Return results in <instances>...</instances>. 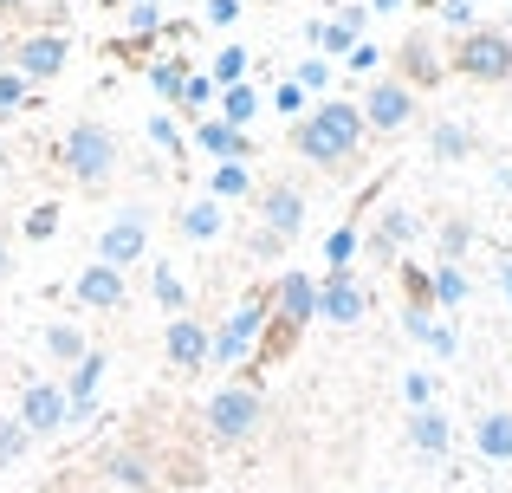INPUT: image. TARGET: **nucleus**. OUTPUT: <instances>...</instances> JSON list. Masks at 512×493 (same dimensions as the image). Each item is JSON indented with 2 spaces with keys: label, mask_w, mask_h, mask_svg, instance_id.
Wrapping results in <instances>:
<instances>
[{
  "label": "nucleus",
  "mask_w": 512,
  "mask_h": 493,
  "mask_svg": "<svg viewBox=\"0 0 512 493\" xmlns=\"http://www.w3.org/2000/svg\"><path fill=\"white\" fill-rule=\"evenodd\" d=\"M292 143H299L305 163H350L357 143H363V111H357V104H344V98H331V104H318V111L299 117Z\"/></svg>",
  "instance_id": "f257e3e1"
},
{
  "label": "nucleus",
  "mask_w": 512,
  "mask_h": 493,
  "mask_svg": "<svg viewBox=\"0 0 512 493\" xmlns=\"http://www.w3.org/2000/svg\"><path fill=\"white\" fill-rule=\"evenodd\" d=\"M59 163H65V176L78 182V189H98V182H111V169H117V130H104V124H72L65 130V143H59Z\"/></svg>",
  "instance_id": "f03ea898"
},
{
  "label": "nucleus",
  "mask_w": 512,
  "mask_h": 493,
  "mask_svg": "<svg viewBox=\"0 0 512 493\" xmlns=\"http://www.w3.org/2000/svg\"><path fill=\"white\" fill-rule=\"evenodd\" d=\"M260 416H266L260 390H253V383H227V390L208 396V416H201V422H208V435L221 448H234V442H247V435L260 429Z\"/></svg>",
  "instance_id": "7ed1b4c3"
},
{
  "label": "nucleus",
  "mask_w": 512,
  "mask_h": 493,
  "mask_svg": "<svg viewBox=\"0 0 512 493\" xmlns=\"http://www.w3.org/2000/svg\"><path fill=\"white\" fill-rule=\"evenodd\" d=\"M266 318H273V292H253V299L240 305V312L227 318L221 331H214V351H208V357H214V364H227V370H234L240 357H253V351H260V331H266Z\"/></svg>",
  "instance_id": "20e7f679"
},
{
  "label": "nucleus",
  "mask_w": 512,
  "mask_h": 493,
  "mask_svg": "<svg viewBox=\"0 0 512 493\" xmlns=\"http://www.w3.org/2000/svg\"><path fill=\"white\" fill-rule=\"evenodd\" d=\"M454 72L480 78V85H500V78H512V39L493 33V26L461 33V46H454Z\"/></svg>",
  "instance_id": "39448f33"
},
{
  "label": "nucleus",
  "mask_w": 512,
  "mask_h": 493,
  "mask_svg": "<svg viewBox=\"0 0 512 493\" xmlns=\"http://www.w3.org/2000/svg\"><path fill=\"white\" fill-rule=\"evenodd\" d=\"M143 247H150V215H143V208H124V215L104 221V241H98V260L104 266L124 273L130 260H143Z\"/></svg>",
  "instance_id": "423d86ee"
},
{
  "label": "nucleus",
  "mask_w": 512,
  "mask_h": 493,
  "mask_svg": "<svg viewBox=\"0 0 512 493\" xmlns=\"http://www.w3.org/2000/svg\"><path fill=\"white\" fill-rule=\"evenodd\" d=\"M357 111H363V130H402L415 117V91L402 85V78H376Z\"/></svg>",
  "instance_id": "0eeeda50"
},
{
  "label": "nucleus",
  "mask_w": 512,
  "mask_h": 493,
  "mask_svg": "<svg viewBox=\"0 0 512 493\" xmlns=\"http://www.w3.org/2000/svg\"><path fill=\"white\" fill-rule=\"evenodd\" d=\"M7 65H13V78H33V85H46V78H59V65H65V39L59 33H33V39H20V46L7 52Z\"/></svg>",
  "instance_id": "6e6552de"
},
{
  "label": "nucleus",
  "mask_w": 512,
  "mask_h": 493,
  "mask_svg": "<svg viewBox=\"0 0 512 493\" xmlns=\"http://www.w3.org/2000/svg\"><path fill=\"white\" fill-rule=\"evenodd\" d=\"M260 221H266V234H279V241H299V234H305L299 182H273V189H260Z\"/></svg>",
  "instance_id": "1a4fd4ad"
},
{
  "label": "nucleus",
  "mask_w": 512,
  "mask_h": 493,
  "mask_svg": "<svg viewBox=\"0 0 512 493\" xmlns=\"http://www.w3.org/2000/svg\"><path fill=\"white\" fill-rule=\"evenodd\" d=\"M20 422L26 435H59L65 429V390L59 383H26V396H20Z\"/></svg>",
  "instance_id": "9d476101"
},
{
  "label": "nucleus",
  "mask_w": 512,
  "mask_h": 493,
  "mask_svg": "<svg viewBox=\"0 0 512 493\" xmlns=\"http://www.w3.org/2000/svg\"><path fill=\"white\" fill-rule=\"evenodd\" d=\"M273 305H279V325H305V318H318V279L299 273V266H286L273 286Z\"/></svg>",
  "instance_id": "9b49d317"
},
{
  "label": "nucleus",
  "mask_w": 512,
  "mask_h": 493,
  "mask_svg": "<svg viewBox=\"0 0 512 493\" xmlns=\"http://www.w3.org/2000/svg\"><path fill=\"white\" fill-rule=\"evenodd\" d=\"M163 351H169L175 370H201V364H208V351H214V338L182 312V318H169V325H163Z\"/></svg>",
  "instance_id": "f8f14e48"
},
{
  "label": "nucleus",
  "mask_w": 512,
  "mask_h": 493,
  "mask_svg": "<svg viewBox=\"0 0 512 493\" xmlns=\"http://www.w3.org/2000/svg\"><path fill=\"white\" fill-rule=\"evenodd\" d=\"M318 318H325V325H357V318H363V292L350 286V273H325V279H318Z\"/></svg>",
  "instance_id": "ddd939ff"
},
{
  "label": "nucleus",
  "mask_w": 512,
  "mask_h": 493,
  "mask_svg": "<svg viewBox=\"0 0 512 493\" xmlns=\"http://www.w3.org/2000/svg\"><path fill=\"white\" fill-rule=\"evenodd\" d=\"M396 65H402V85H409V91L441 85V52H435V39H428V33H409V39H402Z\"/></svg>",
  "instance_id": "4468645a"
},
{
  "label": "nucleus",
  "mask_w": 512,
  "mask_h": 493,
  "mask_svg": "<svg viewBox=\"0 0 512 493\" xmlns=\"http://www.w3.org/2000/svg\"><path fill=\"white\" fill-rule=\"evenodd\" d=\"M363 26H370V7H350V13H338V20H325V33H318V52H325L331 65L350 59V52L363 46Z\"/></svg>",
  "instance_id": "2eb2a0df"
},
{
  "label": "nucleus",
  "mask_w": 512,
  "mask_h": 493,
  "mask_svg": "<svg viewBox=\"0 0 512 493\" xmlns=\"http://www.w3.org/2000/svg\"><path fill=\"white\" fill-rule=\"evenodd\" d=\"M402 331H409L415 344H428L435 357H454V351H461V331H454V325H441V318H435V305H409Z\"/></svg>",
  "instance_id": "dca6fc26"
},
{
  "label": "nucleus",
  "mask_w": 512,
  "mask_h": 493,
  "mask_svg": "<svg viewBox=\"0 0 512 493\" xmlns=\"http://www.w3.org/2000/svg\"><path fill=\"white\" fill-rule=\"evenodd\" d=\"M78 299L85 305H98V312H117V305H124V273H117V266H85V273H78Z\"/></svg>",
  "instance_id": "f3484780"
},
{
  "label": "nucleus",
  "mask_w": 512,
  "mask_h": 493,
  "mask_svg": "<svg viewBox=\"0 0 512 493\" xmlns=\"http://www.w3.org/2000/svg\"><path fill=\"white\" fill-rule=\"evenodd\" d=\"M195 150H208L214 163H247V130H227L221 117H208V124H195Z\"/></svg>",
  "instance_id": "a211bd4d"
},
{
  "label": "nucleus",
  "mask_w": 512,
  "mask_h": 493,
  "mask_svg": "<svg viewBox=\"0 0 512 493\" xmlns=\"http://www.w3.org/2000/svg\"><path fill=\"white\" fill-rule=\"evenodd\" d=\"M448 442H454V422L441 416V409H415V416H409V448H415V455L435 461V455H448Z\"/></svg>",
  "instance_id": "6ab92c4d"
},
{
  "label": "nucleus",
  "mask_w": 512,
  "mask_h": 493,
  "mask_svg": "<svg viewBox=\"0 0 512 493\" xmlns=\"http://www.w3.org/2000/svg\"><path fill=\"white\" fill-rule=\"evenodd\" d=\"M474 448L487 461H512V409H487L474 422Z\"/></svg>",
  "instance_id": "aec40b11"
},
{
  "label": "nucleus",
  "mask_w": 512,
  "mask_h": 493,
  "mask_svg": "<svg viewBox=\"0 0 512 493\" xmlns=\"http://www.w3.org/2000/svg\"><path fill=\"white\" fill-rule=\"evenodd\" d=\"M104 474H111L117 487H150L156 481V468H150L143 448H111V455H104Z\"/></svg>",
  "instance_id": "412c9836"
},
{
  "label": "nucleus",
  "mask_w": 512,
  "mask_h": 493,
  "mask_svg": "<svg viewBox=\"0 0 512 493\" xmlns=\"http://www.w3.org/2000/svg\"><path fill=\"white\" fill-rule=\"evenodd\" d=\"M247 195H253V169L247 163H214L208 202H247Z\"/></svg>",
  "instance_id": "4be33fe9"
},
{
  "label": "nucleus",
  "mask_w": 512,
  "mask_h": 493,
  "mask_svg": "<svg viewBox=\"0 0 512 493\" xmlns=\"http://www.w3.org/2000/svg\"><path fill=\"white\" fill-rule=\"evenodd\" d=\"M428 150H435L441 163H461V156H474V130L454 124V117H441V124L428 130Z\"/></svg>",
  "instance_id": "5701e85b"
},
{
  "label": "nucleus",
  "mask_w": 512,
  "mask_h": 493,
  "mask_svg": "<svg viewBox=\"0 0 512 493\" xmlns=\"http://www.w3.org/2000/svg\"><path fill=\"white\" fill-rule=\"evenodd\" d=\"M221 228H227L221 202H188L182 208V234H188V241H221Z\"/></svg>",
  "instance_id": "b1692460"
},
{
  "label": "nucleus",
  "mask_w": 512,
  "mask_h": 493,
  "mask_svg": "<svg viewBox=\"0 0 512 493\" xmlns=\"http://www.w3.org/2000/svg\"><path fill=\"white\" fill-rule=\"evenodd\" d=\"M409 241H415V215H409V208H389V215H383V234H376V260H389V253L409 247Z\"/></svg>",
  "instance_id": "393cba45"
},
{
  "label": "nucleus",
  "mask_w": 512,
  "mask_h": 493,
  "mask_svg": "<svg viewBox=\"0 0 512 493\" xmlns=\"http://www.w3.org/2000/svg\"><path fill=\"white\" fill-rule=\"evenodd\" d=\"M467 292H474V279H467L461 266H441V273L428 279V305H461Z\"/></svg>",
  "instance_id": "a878e982"
},
{
  "label": "nucleus",
  "mask_w": 512,
  "mask_h": 493,
  "mask_svg": "<svg viewBox=\"0 0 512 493\" xmlns=\"http://www.w3.org/2000/svg\"><path fill=\"white\" fill-rule=\"evenodd\" d=\"M247 117H260V98H253L247 85L221 91V124H227V130H247Z\"/></svg>",
  "instance_id": "bb28decb"
},
{
  "label": "nucleus",
  "mask_w": 512,
  "mask_h": 493,
  "mask_svg": "<svg viewBox=\"0 0 512 493\" xmlns=\"http://www.w3.org/2000/svg\"><path fill=\"white\" fill-rule=\"evenodd\" d=\"M46 351L59 357V364H78V357H85V331H78V325H52L46 331Z\"/></svg>",
  "instance_id": "cd10ccee"
},
{
  "label": "nucleus",
  "mask_w": 512,
  "mask_h": 493,
  "mask_svg": "<svg viewBox=\"0 0 512 493\" xmlns=\"http://www.w3.org/2000/svg\"><path fill=\"white\" fill-rule=\"evenodd\" d=\"M331 72H338V65H331V59H325V52H312V59H305V65H299V78H292V85H299V91H305V98H312V91H325V85H331Z\"/></svg>",
  "instance_id": "c85d7f7f"
},
{
  "label": "nucleus",
  "mask_w": 512,
  "mask_h": 493,
  "mask_svg": "<svg viewBox=\"0 0 512 493\" xmlns=\"http://www.w3.org/2000/svg\"><path fill=\"white\" fill-rule=\"evenodd\" d=\"M208 78H214V85H221V91H234L240 78H247V52H240V46H227L221 59H214V72H208Z\"/></svg>",
  "instance_id": "c756f323"
},
{
  "label": "nucleus",
  "mask_w": 512,
  "mask_h": 493,
  "mask_svg": "<svg viewBox=\"0 0 512 493\" xmlns=\"http://www.w3.org/2000/svg\"><path fill=\"white\" fill-rule=\"evenodd\" d=\"M357 228H338V234H331V241H325V266H331V273H344V266L350 260H357Z\"/></svg>",
  "instance_id": "7c9ffc66"
},
{
  "label": "nucleus",
  "mask_w": 512,
  "mask_h": 493,
  "mask_svg": "<svg viewBox=\"0 0 512 493\" xmlns=\"http://www.w3.org/2000/svg\"><path fill=\"white\" fill-rule=\"evenodd\" d=\"M402 396H409V409H435V377L428 370H402Z\"/></svg>",
  "instance_id": "2f4dec72"
},
{
  "label": "nucleus",
  "mask_w": 512,
  "mask_h": 493,
  "mask_svg": "<svg viewBox=\"0 0 512 493\" xmlns=\"http://www.w3.org/2000/svg\"><path fill=\"white\" fill-rule=\"evenodd\" d=\"M150 85H156V91H163V98H182V85H188V72H182V65H175V59H156V65H150Z\"/></svg>",
  "instance_id": "473e14b6"
},
{
  "label": "nucleus",
  "mask_w": 512,
  "mask_h": 493,
  "mask_svg": "<svg viewBox=\"0 0 512 493\" xmlns=\"http://www.w3.org/2000/svg\"><path fill=\"white\" fill-rule=\"evenodd\" d=\"M156 299L169 305V318H182V299H188V292H182V279H175V266H156Z\"/></svg>",
  "instance_id": "72a5a7b5"
},
{
  "label": "nucleus",
  "mask_w": 512,
  "mask_h": 493,
  "mask_svg": "<svg viewBox=\"0 0 512 493\" xmlns=\"http://www.w3.org/2000/svg\"><path fill=\"white\" fill-rule=\"evenodd\" d=\"M467 247H474V228H467V221H448V228H441V253H448V266H461Z\"/></svg>",
  "instance_id": "f704fd0d"
},
{
  "label": "nucleus",
  "mask_w": 512,
  "mask_h": 493,
  "mask_svg": "<svg viewBox=\"0 0 512 493\" xmlns=\"http://www.w3.org/2000/svg\"><path fill=\"white\" fill-rule=\"evenodd\" d=\"M26 442H33V435H26L20 422H0V468H13V461L26 455Z\"/></svg>",
  "instance_id": "c9c22d12"
},
{
  "label": "nucleus",
  "mask_w": 512,
  "mask_h": 493,
  "mask_svg": "<svg viewBox=\"0 0 512 493\" xmlns=\"http://www.w3.org/2000/svg\"><path fill=\"white\" fill-rule=\"evenodd\" d=\"M52 234H59V208L39 202L33 215H26V241H52Z\"/></svg>",
  "instance_id": "e433bc0d"
},
{
  "label": "nucleus",
  "mask_w": 512,
  "mask_h": 493,
  "mask_svg": "<svg viewBox=\"0 0 512 493\" xmlns=\"http://www.w3.org/2000/svg\"><path fill=\"white\" fill-rule=\"evenodd\" d=\"M221 98V85H214V78H201V72H188V85H182V104L188 111H201V104H214Z\"/></svg>",
  "instance_id": "4c0bfd02"
},
{
  "label": "nucleus",
  "mask_w": 512,
  "mask_h": 493,
  "mask_svg": "<svg viewBox=\"0 0 512 493\" xmlns=\"http://www.w3.org/2000/svg\"><path fill=\"white\" fill-rule=\"evenodd\" d=\"M474 7H480V0H441V26H461V33H474Z\"/></svg>",
  "instance_id": "58836bf2"
},
{
  "label": "nucleus",
  "mask_w": 512,
  "mask_h": 493,
  "mask_svg": "<svg viewBox=\"0 0 512 493\" xmlns=\"http://www.w3.org/2000/svg\"><path fill=\"white\" fill-rule=\"evenodd\" d=\"M156 26H163V7H156V0H137V7H130V33H156Z\"/></svg>",
  "instance_id": "ea45409f"
},
{
  "label": "nucleus",
  "mask_w": 512,
  "mask_h": 493,
  "mask_svg": "<svg viewBox=\"0 0 512 493\" xmlns=\"http://www.w3.org/2000/svg\"><path fill=\"white\" fill-rule=\"evenodd\" d=\"M273 104H279V111H286V117H305V91L292 85V78H286V85L273 91Z\"/></svg>",
  "instance_id": "a19ab883"
},
{
  "label": "nucleus",
  "mask_w": 512,
  "mask_h": 493,
  "mask_svg": "<svg viewBox=\"0 0 512 493\" xmlns=\"http://www.w3.org/2000/svg\"><path fill=\"white\" fill-rule=\"evenodd\" d=\"M279 247H286V241H279V234H266V228H260V234H253V241H247V253H253V260H273Z\"/></svg>",
  "instance_id": "79ce46f5"
},
{
  "label": "nucleus",
  "mask_w": 512,
  "mask_h": 493,
  "mask_svg": "<svg viewBox=\"0 0 512 493\" xmlns=\"http://www.w3.org/2000/svg\"><path fill=\"white\" fill-rule=\"evenodd\" d=\"M26 98V85H20V78H13V72H0V111H13V104H20Z\"/></svg>",
  "instance_id": "37998d69"
},
{
  "label": "nucleus",
  "mask_w": 512,
  "mask_h": 493,
  "mask_svg": "<svg viewBox=\"0 0 512 493\" xmlns=\"http://www.w3.org/2000/svg\"><path fill=\"white\" fill-rule=\"evenodd\" d=\"M208 20L214 26H234L240 20V0H208Z\"/></svg>",
  "instance_id": "c03bdc74"
},
{
  "label": "nucleus",
  "mask_w": 512,
  "mask_h": 493,
  "mask_svg": "<svg viewBox=\"0 0 512 493\" xmlns=\"http://www.w3.org/2000/svg\"><path fill=\"white\" fill-rule=\"evenodd\" d=\"M376 65H383V52H376V46H357V52H350V72H376Z\"/></svg>",
  "instance_id": "a18cd8bd"
},
{
  "label": "nucleus",
  "mask_w": 512,
  "mask_h": 493,
  "mask_svg": "<svg viewBox=\"0 0 512 493\" xmlns=\"http://www.w3.org/2000/svg\"><path fill=\"white\" fill-rule=\"evenodd\" d=\"M396 7H409V0H370V20L376 13H396Z\"/></svg>",
  "instance_id": "49530a36"
},
{
  "label": "nucleus",
  "mask_w": 512,
  "mask_h": 493,
  "mask_svg": "<svg viewBox=\"0 0 512 493\" xmlns=\"http://www.w3.org/2000/svg\"><path fill=\"white\" fill-rule=\"evenodd\" d=\"M13 273V247H7V234H0V279Z\"/></svg>",
  "instance_id": "de8ad7c7"
},
{
  "label": "nucleus",
  "mask_w": 512,
  "mask_h": 493,
  "mask_svg": "<svg viewBox=\"0 0 512 493\" xmlns=\"http://www.w3.org/2000/svg\"><path fill=\"white\" fill-rule=\"evenodd\" d=\"M500 292H506V305H512V266H500Z\"/></svg>",
  "instance_id": "09e8293b"
},
{
  "label": "nucleus",
  "mask_w": 512,
  "mask_h": 493,
  "mask_svg": "<svg viewBox=\"0 0 512 493\" xmlns=\"http://www.w3.org/2000/svg\"><path fill=\"white\" fill-rule=\"evenodd\" d=\"M0 72H7V46H0Z\"/></svg>",
  "instance_id": "8fccbe9b"
},
{
  "label": "nucleus",
  "mask_w": 512,
  "mask_h": 493,
  "mask_svg": "<svg viewBox=\"0 0 512 493\" xmlns=\"http://www.w3.org/2000/svg\"><path fill=\"white\" fill-rule=\"evenodd\" d=\"M0 176H7V156H0Z\"/></svg>",
  "instance_id": "3c124183"
},
{
  "label": "nucleus",
  "mask_w": 512,
  "mask_h": 493,
  "mask_svg": "<svg viewBox=\"0 0 512 493\" xmlns=\"http://www.w3.org/2000/svg\"><path fill=\"white\" fill-rule=\"evenodd\" d=\"M0 7H20V0H0Z\"/></svg>",
  "instance_id": "603ef678"
}]
</instances>
